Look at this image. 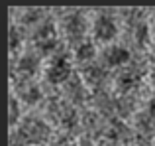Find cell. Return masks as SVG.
<instances>
[{"label":"cell","mask_w":155,"mask_h":146,"mask_svg":"<svg viewBox=\"0 0 155 146\" xmlns=\"http://www.w3.org/2000/svg\"><path fill=\"white\" fill-rule=\"evenodd\" d=\"M14 134L28 146H45L51 142V127L35 115H28L22 119V123L18 124V128L14 130Z\"/></svg>","instance_id":"6da1fadb"},{"label":"cell","mask_w":155,"mask_h":146,"mask_svg":"<svg viewBox=\"0 0 155 146\" xmlns=\"http://www.w3.org/2000/svg\"><path fill=\"white\" fill-rule=\"evenodd\" d=\"M47 113H49L53 123L59 124L67 132H71L73 128H77L81 124V119L77 115L75 107L63 97H51L49 103H47Z\"/></svg>","instance_id":"7a4b0ae2"},{"label":"cell","mask_w":155,"mask_h":146,"mask_svg":"<svg viewBox=\"0 0 155 146\" xmlns=\"http://www.w3.org/2000/svg\"><path fill=\"white\" fill-rule=\"evenodd\" d=\"M120 34V26H118L116 16L110 10H100L92 20V38L94 42L110 46Z\"/></svg>","instance_id":"3957f363"},{"label":"cell","mask_w":155,"mask_h":146,"mask_svg":"<svg viewBox=\"0 0 155 146\" xmlns=\"http://www.w3.org/2000/svg\"><path fill=\"white\" fill-rule=\"evenodd\" d=\"M34 47H35V54L43 55L47 54H55L57 55V47H59V34H57V28L51 20H45L41 26H38L34 30Z\"/></svg>","instance_id":"277c9868"},{"label":"cell","mask_w":155,"mask_h":146,"mask_svg":"<svg viewBox=\"0 0 155 146\" xmlns=\"http://www.w3.org/2000/svg\"><path fill=\"white\" fill-rule=\"evenodd\" d=\"M87 32H88V22L83 10H71L67 16L63 18V34L67 36V40L77 46V43L87 40Z\"/></svg>","instance_id":"5b68a950"},{"label":"cell","mask_w":155,"mask_h":146,"mask_svg":"<svg viewBox=\"0 0 155 146\" xmlns=\"http://www.w3.org/2000/svg\"><path fill=\"white\" fill-rule=\"evenodd\" d=\"M73 75H75V71H73L71 59L67 54L53 55L49 65L45 67V81L49 85H65Z\"/></svg>","instance_id":"8992f818"},{"label":"cell","mask_w":155,"mask_h":146,"mask_svg":"<svg viewBox=\"0 0 155 146\" xmlns=\"http://www.w3.org/2000/svg\"><path fill=\"white\" fill-rule=\"evenodd\" d=\"M134 55L132 51L128 50L126 46H120V43H110L106 46L102 51H100V63L106 67V69H124L132 63Z\"/></svg>","instance_id":"52a82bcc"},{"label":"cell","mask_w":155,"mask_h":146,"mask_svg":"<svg viewBox=\"0 0 155 146\" xmlns=\"http://www.w3.org/2000/svg\"><path fill=\"white\" fill-rule=\"evenodd\" d=\"M39 65H41V55L35 51H26L16 59L14 69H12V79L14 81L35 79V75L39 73Z\"/></svg>","instance_id":"ba28073f"},{"label":"cell","mask_w":155,"mask_h":146,"mask_svg":"<svg viewBox=\"0 0 155 146\" xmlns=\"http://www.w3.org/2000/svg\"><path fill=\"white\" fill-rule=\"evenodd\" d=\"M132 130H134V140H132L134 144L136 146H149L155 138V120L145 111H141L134 119Z\"/></svg>","instance_id":"9c48e42d"},{"label":"cell","mask_w":155,"mask_h":146,"mask_svg":"<svg viewBox=\"0 0 155 146\" xmlns=\"http://www.w3.org/2000/svg\"><path fill=\"white\" fill-rule=\"evenodd\" d=\"M102 140L112 146H124L134 140V130L120 119H108L106 130L102 134Z\"/></svg>","instance_id":"30bf717a"},{"label":"cell","mask_w":155,"mask_h":146,"mask_svg":"<svg viewBox=\"0 0 155 146\" xmlns=\"http://www.w3.org/2000/svg\"><path fill=\"white\" fill-rule=\"evenodd\" d=\"M116 79V89L120 91V95H132L137 87H140L141 79H143V69L140 65H128L124 69L118 71Z\"/></svg>","instance_id":"8fae6325"},{"label":"cell","mask_w":155,"mask_h":146,"mask_svg":"<svg viewBox=\"0 0 155 146\" xmlns=\"http://www.w3.org/2000/svg\"><path fill=\"white\" fill-rule=\"evenodd\" d=\"M14 95L28 107H35L43 101V89L35 79L30 81H14Z\"/></svg>","instance_id":"7c38bea8"},{"label":"cell","mask_w":155,"mask_h":146,"mask_svg":"<svg viewBox=\"0 0 155 146\" xmlns=\"http://www.w3.org/2000/svg\"><path fill=\"white\" fill-rule=\"evenodd\" d=\"M81 77L87 83V87H92V91H100V89H106L110 71L100 61H94V63H88V65L83 67Z\"/></svg>","instance_id":"4fadbf2b"},{"label":"cell","mask_w":155,"mask_h":146,"mask_svg":"<svg viewBox=\"0 0 155 146\" xmlns=\"http://www.w3.org/2000/svg\"><path fill=\"white\" fill-rule=\"evenodd\" d=\"M63 97L73 107H75V105H84L88 101V97H91L88 95V87H87V83L83 81V77H81L79 73H75V75L63 85Z\"/></svg>","instance_id":"5bb4252c"},{"label":"cell","mask_w":155,"mask_h":146,"mask_svg":"<svg viewBox=\"0 0 155 146\" xmlns=\"http://www.w3.org/2000/svg\"><path fill=\"white\" fill-rule=\"evenodd\" d=\"M126 36H128V42L132 43L136 50H143L149 43V40H151V28H149V24L145 22V20L143 22L130 24Z\"/></svg>","instance_id":"9a60e30c"},{"label":"cell","mask_w":155,"mask_h":146,"mask_svg":"<svg viewBox=\"0 0 155 146\" xmlns=\"http://www.w3.org/2000/svg\"><path fill=\"white\" fill-rule=\"evenodd\" d=\"M73 55H75V59H77L79 63H83V67H84V65H88V63H94L98 51H96L94 42H91V40H84V42L77 43V46L73 47Z\"/></svg>","instance_id":"2e32d148"},{"label":"cell","mask_w":155,"mask_h":146,"mask_svg":"<svg viewBox=\"0 0 155 146\" xmlns=\"http://www.w3.org/2000/svg\"><path fill=\"white\" fill-rule=\"evenodd\" d=\"M45 10H41V8H26V10L22 12V16H20V26L22 28H30V26H41L43 22H45Z\"/></svg>","instance_id":"e0dca14e"},{"label":"cell","mask_w":155,"mask_h":146,"mask_svg":"<svg viewBox=\"0 0 155 146\" xmlns=\"http://www.w3.org/2000/svg\"><path fill=\"white\" fill-rule=\"evenodd\" d=\"M24 42H26V28H22L20 24H12L10 30H8V46H10V51L12 54L20 51Z\"/></svg>","instance_id":"ac0fdd59"},{"label":"cell","mask_w":155,"mask_h":146,"mask_svg":"<svg viewBox=\"0 0 155 146\" xmlns=\"http://www.w3.org/2000/svg\"><path fill=\"white\" fill-rule=\"evenodd\" d=\"M22 119H24L22 101H20L16 95H12L10 101H8V124H10L12 128H18V124L22 123Z\"/></svg>","instance_id":"d6986e66"},{"label":"cell","mask_w":155,"mask_h":146,"mask_svg":"<svg viewBox=\"0 0 155 146\" xmlns=\"http://www.w3.org/2000/svg\"><path fill=\"white\" fill-rule=\"evenodd\" d=\"M120 16L130 26V24H136V22H143L145 20V10H141V8H124V10L120 12Z\"/></svg>","instance_id":"ffe728a7"},{"label":"cell","mask_w":155,"mask_h":146,"mask_svg":"<svg viewBox=\"0 0 155 146\" xmlns=\"http://www.w3.org/2000/svg\"><path fill=\"white\" fill-rule=\"evenodd\" d=\"M145 113L155 120V97H151V99L147 101V105H145Z\"/></svg>","instance_id":"44dd1931"},{"label":"cell","mask_w":155,"mask_h":146,"mask_svg":"<svg viewBox=\"0 0 155 146\" xmlns=\"http://www.w3.org/2000/svg\"><path fill=\"white\" fill-rule=\"evenodd\" d=\"M147 77H149V83H151V87H155V65L151 67V69H149Z\"/></svg>","instance_id":"7402d4cb"},{"label":"cell","mask_w":155,"mask_h":146,"mask_svg":"<svg viewBox=\"0 0 155 146\" xmlns=\"http://www.w3.org/2000/svg\"><path fill=\"white\" fill-rule=\"evenodd\" d=\"M151 34H153V40H155V20H153V26H151Z\"/></svg>","instance_id":"603a6c76"},{"label":"cell","mask_w":155,"mask_h":146,"mask_svg":"<svg viewBox=\"0 0 155 146\" xmlns=\"http://www.w3.org/2000/svg\"><path fill=\"white\" fill-rule=\"evenodd\" d=\"M84 146H87V144H84ZM88 146H92V144H91V142H88Z\"/></svg>","instance_id":"cb8c5ba5"}]
</instances>
